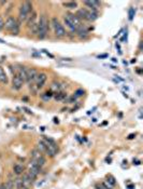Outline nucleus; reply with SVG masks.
<instances>
[{"label":"nucleus","instance_id":"f8f14e48","mask_svg":"<svg viewBox=\"0 0 143 189\" xmlns=\"http://www.w3.org/2000/svg\"><path fill=\"white\" fill-rule=\"evenodd\" d=\"M87 8H89L88 10H94V11H98V9L100 8L101 2L97 1V0H89V1H84L83 2Z\"/></svg>","mask_w":143,"mask_h":189},{"label":"nucleus","instance_id":"7c9ffc66","mask_svg":"<svg viewBox=\"0 0 143 189\" xmlns=\"http://www.w3.org/2000/svg\"><path fill=\"white\" fill-rule=\"evenodd\" d=\"M4 185H6V189H13V188H14V179L10 178L8 182H6V183H4Z\"/></svg>","mask_w":143,"mask_h":189},{"label":"nucleus","instance_id":"2f4dec72","mask_svg":"<svg viewBox=\"0 0 143 189\" xmlns=\"http://www.w3.org/2000/svg\"><path fill=\"white\" fill-rule=\"evenodd\" d=\"M76 99L72 95V96H68L67 99H65V103H69V104H72V103H76Z\"/></svg>","mask_w":143,"mask_h":189},{"label":"nucleus","instance_id":"7ed1b4c3","mask_svg":"<svg viewBox=\"0 0 143 189\" xmlns=\"http://www.w3.org/2000/svg\"><path fill=\"white\" fill-rule=\"evenodd\" d=\"M4 28L6 30H8L9 33H11L12 35H17L20 33V23L17 21L16 17L10 16L6 17V20L4 21Z\"/></svg>","mask_w":143,"mask_h":189},{"label":"nucleus","instance_id":"c756f323","mask_svg":"<svg viewBox=\"0 0 143 189\" xmlns=\"http://www.w3.org/2000/svg\"><path fill=\"white\" fill-rule=\"evenodd\" d=\"M84 93H85V91L83 90V89H78V90L74 92V94H73V96L76 97V99H79V97H82L84 95Z\"/></svg>","mask_w":143,"mask_h":189},{"label":"nucleus","instance_id":"473e14b6","mask_svg":"<svg viewBox=\"0 0 143 189\" xmlns=\"http://www.w3.org/2000/svg\"><path fill=\"white\" fill-rule=\"evenodd\" d=\"M128 30H127V28L125 29V33H124V35H123V37L121 38V41L123 43H125V42H127V36H128Z\"/></svg>","mask_w":143,"mask_h":189},{"label":"nucleus","instance_id":"6e6552de","mask_svg":"<svg viewBox=\"0 0 143 189\" xmlns=\"http://www.w3.org/2000/svg\"><path fill=\"white\" fill-rule=\"evenodd\" d=\"M24 85V82L20 80V78L17 76L16 74L13 75V78H12V89L14 91H20V89L23 88Z\"/></svg>","mask_w":143,"mask_h":189},{"label":"nucleus","instance_id":"a211bd4d","mask_svg":"<svg viewBox=\"0 0 143 189\" xmlns=\"http://www.w3.org/2000/svg\"><path fill=\"white\" fill-rule=\"evenodd\" d=\"M0 83L1 84H8L9 83L8 76H6V71H4V69L1 67V66H0Z\"/></svg>","mask_w":143,"mask_h":189},{"label":"nucleus","instance_id":"f3484780","mask_svg":"<svg viewBox=\"0 0 143 189\" xmlns=\"http://www.w3.org/2000/svg\"><path fill=\"white\" fill-rule=\"evenodd\" d=\"M76 16L78 17L80 21L82 20H86V14H87V9H79L78 11H76Z\"/></svg>","mask_w":143,"mask_h":189},{"label":"nucleus","instance_id":"ea45409f","mask_svg":"<svg viewBox=\"0 0 143 189\" xmlns=\"http://www.w3.org/2000/svg\"><path fill=\"white\" fill-rule=\"evenodd\" d=\"M0 189H6V185H4V184H1V185H0Z\"/></svg>","mask_w":143,"mask_h":189},{"label":"nucleus","instance_id":"5701e85b","mask_svg":"<svg viewBox=\"0 0 143 189\" xmlns=\"http://www.w3.org/2000/svg\"><path fill=\"white\" fill-rule=\"evenodd\" d=\"M41 156H42V154H41L39 150L37 149V148H36V149H33L32 151H31V160L37 161Z\"/></svg>","mask_w":143,"mask_h":189},{"label":"nucleus","instance_id":"72a5a7b5","mask_svg":"<svg viewBox=\"0 0 143 189\" xmlns=\"http://www.w3.org/2000/svg\"><path fill=\"white\" fill-rule=\"evenodd\" d=\"M4 29V19L2 15H0V31Z\"/></svg>","mask_w":143,"mask_h":189},{"label":"nucleus","instance_id":"ddd939ff","mask_svg":"<svg viewBox=\"0 0 143 189\" xmlns=\"http://www.w3.org/2000/svg\"><path fill=\"white\" fill-rule=\"evenodd\" d=\"M98 11L94 10H87V14H86V20L85 21L88 22H95L96 20H98Z\"/></svg>","mask_w":143,"mask_h":189},{"label":"nucleus","instance_id":"20e7f679","mask_svg":"<svg viewBox=\"0 0 143 189\" xmlns=\"http://www.w3.org/2000/svg\"><path fill=\"white\" fill-rule=\"evenodd\" d=\"M42 141L45 143L46 145V151H45V154L51 158L55 157L58 152V146L56 144V142L51 137H47V136H42Z\"/></svg>","mask_w":143,"mask_h":189},{"label":"nucleus","instance_id":"58836bf2","mask_svg":"<svg viewBox=\"0 0 143 189\" xmlns=\"http://www.w3.org/2000/svg\"><path fill=\"white\" fill-rule=\"evenodd\" d=\"M140 163H141V162H140L139 160H135V159H133V164H136V165H139Z\"/></svg>","mask_w":143,"mask_h":189},{"label":"nucleus","instance_id":"4be33fe9","mask_svg":"<svg viewBox=\"0 0 143 189\" xmlns=\"http://www.w3.org/2000/svg\"><path fill=\"white\" fill-rule=\"evenodd\" d=\"M37 149L39 150V151L41 152V154H45V151H46V145H45V143L43 142L42 140L39 141L38 142V146H37Z\"/></svg>","mask_w":143,"mask_h":189},{"label":"nucleus","instance_id":"9b49d317","mask_svg":"<svg viewBox=\"0 0 143 189\" xmlns=\"http://www.w3.org/2000/svg\"><path fill=\"white\" fill-rule=\"evenodd\" d=\"M63 23H65V25L67 26V28L69 29L71 33H76V28H78L79 25H76L74 22H72L66 14H65V16H63Z\"/></svg>","mask_w":143,"mask_h":189},{"label":"nucleus","instance_id":"bb28decb","mask_svg":"<svg viewBox=\"0 0 143 189\" xmlns=\"http://www.w3.org/2000/svg\"><path fill=\"white\" fill-rule=\"evenodd\" d=\"M14 186H15V188H16V189H23V188H24L22 177H17V178L15 179V181H14Z\"/></svg>","mask_w":143,"mask_h":189},{"label":"nucleus","instance_id":"e433bc0d","mask_svg":"<svg viewBox=\"0 0 143 189\" xmlns=\"http://www.w3.org/2000/svg\"><path fill=\"white\" fill-rule=\"evenodd\" d=\"M23 109H24V110H26V113H30V115H32V111H31L30 109L26 108V107H23Z\"/></svg>","mask_w":143,"mask_h":189},{"label":"nucleus","instance_id":"4c0bfd02","mask_svg":"<svg viewBox=\"0 0 143 189\" xmlns=\"http://www.w3.org/2000/svg\"><path fill=\"white\" fill-rule=\"evenodd\" d=\"M116 49L119 50V54H122V51H121V47H119V42H116Z\"/></svg>","mask_w":143,"mask_h":189},{"label":"nucleus","instance_id":"9d476101","mask_svg":"<svg viewBox=\"0 0 143 189\" xmlns=\"http://www.w3.org/2000/svg\"><path fill=\"white\" fill-rule=\"evenodd\" d=\"M38 23V13L36 12V11H33L32 13H31L30 15H29V17L26 20V26L27 28H31V27L33 26V25H36Z\"/></svg>","mask_w":143,"mask_h":189},{"label":"nucleus","instance_id":"6ab92c4d","mask_svg":"<svg viewBox=\"0 0 143 189\" xmlns=\"http://www.w3.org/2000/svg\"><path fill=\"white\" fill-rule=\"evenodd\" d=\"M23 172H24V167H23L20 163H15V164L13 165V173H14L15 175L20 176V175L23 174Z\"/></svg>","mask_w":143,"mask_h":189},{"label":"nucleus","instance_id":"a19ab883","mask_svg":"<svg viewBox=\"0 0 143 189\" xmlns=\"http://www.w3.org/2000/svg\"><path fill=\"white\" fill-rule=\"evenodd\" d=\"M111 61H112L113 63H117V60L115 58H111Z\"/></svg>","mask_w":143,"mask_h":189},{"label":"nucleus","instance_id":"c9c22d12","mask_svg":"<svg viewBox=\"0 0 143 189\" xmlns=\"http://www.w3.org/2000/svg\"><path fill=\"white\" fill-rule=\"evenodd\" d=\"M97 58H108V54H101V55H98Z\"/></svg>","mask_w":143,"mask_h":189},{"label":"nucleus","instance_id":"a878e982","mask_svg":"<svg viewBox=\"0 0 143 189\" xmlns=\"http://www.w3.org/2000/svg\"><path fill=\"white\" fill-rule=\"evenodd\" d=\"M95 189H113V188L110 187L109 185H106L104 182H102V183H97L95 185Z\"/></svg>","mask_w":143,"mask_h":189},{"label":"nucleus","instance_id":"393cba45","mask_svg":"<svg viewBox=\"0 0 143 189\" xmlns=\"http://www.w3.org/2000/svg\"><path fill=\"white\" fill-rule=\"evenodd\" d=\"M53 94L54 93L52 92V91H46V92H44L42 95H41V99H44V101H50V99L53 97Z\"/></svg>","mask_w":143,"mask_h":189},{"label":"nucleus","instance_id":"f257e3e1","mask_svg":"<svg viewBox=\"0 0 143 189\" xmlns=\"http://www.w3.org/2000/svg\"><path fill=\"white\" fill-rule=\"evenodd\" d=\"M50 29V21L47 19L46 14H41V16L38 20V31H37V37L40 40H43L47 37Z\"/></svg>","mask_w":143,"mask_h":189},{"label":"nucleus","instance_id":"4468645a","mask_svg":"<svg viewBox=\"0 0 143 189\" xmlns=\"http://www.w3.org/2000/svg\"><path fill=\"white\" fill-rule=\"evenodd\" d=\"M68 97L67 92L65 91H59V92H56L53 94V99L57 102H65V99Z\"/></svg>","mask_w":143,"mask_h":189},{"label":"nucleus","instance_id":"423d86ee","mask_svg":"<svg viewBox=\"0 0 143 189\" xmlns=\"http://www.w3.org/2000/svg\"><path fill=\"white\" fill-rule=\"evenodd\" d=\"M38 75H39V71H38L36 68H27V79H26V83H28L29 85L35 83L36 79H37Z\"/></svg>","mask_w":143,"mask_h":189},{"label":"nucleus","instance_id":"0eeeda50","mask_svg":"<svg viewBox=\"0 0 143 189\" xmlns=\"http://www.w3.org/2000/svg\"><path fill=\"white\" fill-rule=\"evenodd\" d=\"M46 80H47V75L45 74V72H39V75H38L35 83H33V85H35L38 90H40V89H42L43 86H44Z\"/></svg>","mask_w":143,"mask_h":189},{"label":"nucleus","instance_id":"1a4fd4ad","mask_svg":"<svg viewBox=\"0 0 143 189\" xmlns=\"http://www.w3.org/2000/svg\"><path fill=\"white\" fill-rule=\"evenodd\" d=\"M76 34L79 36V38L80 39H85V38L88 37V34H89V31H88L87 27L84 26V25H79L78 28H76Z\"/></svg>","mask_w":143,"mask_h":189},{"label":"nucleus","instance_id":"39448f33","mask_svg":"<svg viewBox=\"0 0 143 189\" xmlns=\"http://www.w3.org/2000/svg\"><path fill=\"white\" fill-rule=\"evenodd\" d=\"M50 25H52V27H53L54 34H55L56 37H57V38L66 37V35H67V31H66L63 25L59 22V20H58L57 17H56V16L52 17L51 22H50Z\"/></svg>","mask_w":143,"mask_h":189},{"label":"nucleus","instance_id":"b1692460","mask_svg":"<svg viewBox=\"0 0 143 189\" xmlns=\"http://www.w3.org/2000/svg\"><path fill=\"white\" fill-rule=\"evenodd\" d=\"M66 15H67V16L69 17V19L71 20L72 22H74V23H76V25H81V21H80V20L78 19V17L76 16V14H74V13L68 12V13H67V14H66Z\"/></svg>","mask_w":143,"mask_h":189},{"label":"nucleus","instance_id":"79ce46f5","mask_svg":"<svg viewBox=\"0 0 143 189\" xmlns=\"http://www.w3.org/2000/svg\"><path fill=\"white\" fill-rule=\"evenodd\" d=\"M54 122H55V123H59V121H58L57 118H54Z\"/></svg>","mask_w":143,"mask_h":189},{"label":"nucleus","instance_id":"2eb2a0df","mask_svg":"<svg viewBox=\"0 0 143 189\" xmlns=\"http://www.w3.org/2000/svg\"><path fill=\"white\" fill-rule=\"evenodd\" d=\"M16 75L20 78V80L25 83V82H26V79H27V68L24 67V66H22L20 68H19Z\"/></svg>","mask_w":143,"mask_h":189},{"label":"nucleus","instance_id":"dca6fc26","mask_svg":"<svg viewBox=\"0 0 143 189\" xmlns=\"http://www.w3.org/2000/svg\"><path fill=\"white\" fill-rule=\"evenodd\" d=\"M22 181H23V185H24V187H26V188H29V186L33 183V181L29 177V175L27 174V172L23 174Z\"/></svg>","mask_w":143,"mask_h":189},{"label":"nucleus","instance_id":"aec40b11","mask_svg":"<svg viewBox=\"0 0 143 189\" xmlns=\"http://www.w3.org/2000/svg\"><path fill=\"white\" fill-rule=\"evenodd\" d=\"M104 183L106 184V185H109L110 187H115L116 186V179H115V177L114 176H112V175H108L106 176V182Z\"/></svg>","mask_w":143,"mask_h":189},{"label":"nucleus","instance_id":"c03bdc74","mask_svg":"<svg viewBox=\"0 0 143 189\" xmlns=\"http://www.w3.org/2000/svg\"><path fill=\"white\" fill-rule=\"evenodd\" d=\"M0 43H6V42H4V41H3V40H2V39H0Z\"/></svg>","mask_w":143,"mask_h":189},{"label":"nucleus","instance_id":"c85d7f7f","mask_svg":"<svg viewBox=\"0 0 143 189\" xmlns=\"http://www.w3.org/2000/svg\"><path fill=\"white\" fill-rule=\"evenodd\" d=\"M135 14H136V9L135 8H129V10H128V19H129V21H132L133 20V17H135Z\"/></svg>","mask_w":143,"mask_h":189},{"label":"nucleus","instance_id":"f03ea898","mask_svg":"<svg viewBox=\"0 0 143 189\" xmlns=\"http://www.w3.org/2000/svg\"><path fill=\"white\" fill-rule=\"evenodd\" d=\"M33 12V6L32 2L30 1H24L20 7L19 10V16H17V21H19L20 24L23 22H26V20L29 17V15Z\"/></svg>","mask_w":143,"mask_h":189},{"label":"nucleus","instance_id":"cd10ccee","mask_svg":"<svg viewBox=\"0 0 143 189\" xmlns=\"http://www.w3.org/2000/svg\"><path fill=\"white\" fill-rule=\"evenodd\" d=\"M36 162H37V164L39 165L40 168H42L43 165H44L45 163H46V159H45V157H44V156H43V154H42V156H41L40 158L38 159L37 161H36Z\"/></svg>","mask_w":143,"mask_h":189},{"label":"nucleus","instance_id":"37998d69","mask_svg":"<svg viewBox=\"0 0 143 189\" xmlns=\"http://www.w3.org/2000/svg\"><path fill=\"white\" fill-rule=\"evenodd\" d=\"M133 188H135L133 185H128V189H133Z\"/></svg>","mask_w":143,"mask_h":189},{"label":"nucleus","instance_id":"f704fd0d","mask_svg":"<svg viewBox=\"0 0 143 189\" xmlns=\"http://www.w3.org/2000/svg\"><path fill=\"white\" fill-rule=\"evenodd\" d=\"M135 137H136V133H131L127 136V140H132V138H135Z\"/></svg>","mask_w":143,"mask_h":189},{"label":"nucleus","instance_id":"412c9836","mask_svg":"<svg viewBox=\"0 0 143 189\" xmlns=\"http://www.w3.org/2000/svg\"><path fill=\"white\" fill-rule=\"evenodd\" d=\"M63 6L68 10H72V9L78 8V2L76 1H65L63 2Z\"/></svg>","mask_w":143,"mask_h":189}]
</instances>
